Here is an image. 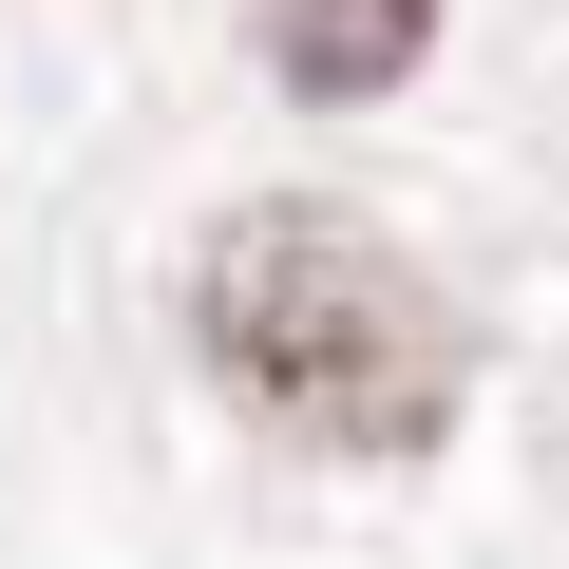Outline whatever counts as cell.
Masks as SVG:
<instances>
[{"label":"cell","instance_id":"obj_1","mask_svg":"<svg viewBox=\"0 0 569 569\" xmlns=\"http://www.w3.org/2000/svg\"><path fill=\"white\" fill-rule=\"evenodd\" d=\"M190 361L284 437V456H342V475H399L456 437L475 399V305L361 209L323 190H247L209 247H190Z\"/></svg>","mask_w":569,"mask_h":569},{"label":"cell","instance_id":"obj_2","mask_svg":"<svg viewBox=\"0 0 569 569\" xmlns=\"http://www.w3.org/2000/svg\"><path fill=\"white\" fill-rule=\"evenodd\" d=\"M437 58V0H266V77L305 114H380Z\"/></svg>","mask_w":569,"mask_h":569}]
</instances>
